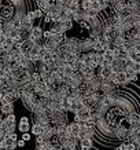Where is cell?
<instances>
[{
	"label": "cell",
	"instance_id": "1",
	"mask_svg": "<svg viewBox=\"0 0 140 150\" xmlns=\"http://www.w3.org/2000/svg\"><path fill=\"white\" fill-rule=\"evenodd\" d=\"M110 80L115 84V86H127L129 84L127 76H125V72H117V73H111L110 76Z\"/></svg>",
	"mask_w": 140,
	"mask_h": 150
},
{
	"label": "cell",
	"instance_id": "2",
	"mask_svg": "<svg viewBox=\"0 0 140 150\" xmlns=\"http://www.w3.org/2000/svg\"><path fill=\"white\" fill-rule=\"evenodd\" d=\"M59 28V30H61V33H66L68 30H70L73 28V21L72 19H62L59 23H56Z\"/></svg>",
	"mask_w": 140,
	"mask_h": 150
},
{
	"label": "cell",
	"instance_id": "3",
	"mask_svg": "<svg viewBox=\"0 0 140 150\" xmlns=\"http://www.w3.org/2000/svg\"><path fill=\"white\" fill-rule=\"evenodd\" d=\"M111 69H110V66H99L98 68V76H100L102 79H110V76H111Z\"/></svg>",
	"mask_w": 140,
	"mask_h": 150
},
{
	"label": "cell",
	"instance_id": "4",
	"mask_svg": "<svg viewBox=\"0 0 140 150\" xmlns=\"http://www.w3.org/2000/svg\"><path fill=\"white\" fill-rule=\"evenodd\" d=\"M78 147H80V150H91L94 147V139H89V138L81 139L78 142Z\"/></svg>",
	"mask_w": 140,
	"mask_h": 150
},
{
	"label": "cell",
	"instance_id": "5",
	"mask_svg": "<svg viewBox=\"0 0 140 150\" xmlns=\"http://www.w3.org/2000/svg\"><path fill=\"white\" fill-rule=\"evenodd\" d=\"M18 129L21 132H27L30 131V123H29V118L27 117H22L19 120V124H18Z\"/></svg>",
	"mask_w": 140,
	"mask_h": 150
},
{
	"label": "cell",
	"instance_id": "6",
	"mask_svg": "<svg viewBox=\"0 0 140 150\" xmlns=\"http://www.w3.org/2000/svg\"><path fill=\"white\" fill-rule=\"evenodd\" d=\"M0 113L3 116H7V114H13L14 113V103L10 102V103H4V105H0Z\"/></svg>",
	"mask_w": 140,
	"mask_h": 150
},
{
	"label": "cell",
	"instance_id": "7",
	"mask_svg": "<svg viewBox=\"0 0 140 150\" xmlns=\"http://www.w3.org/2000/svg\"><path fill=\"white\" fill-rule=\"evenodd\" d=\"M124 72H125V76H127V79H128V81L129 83L136 81L137 77H139V74H137V73H136L133 69H131V68H127Z\"/></svg>",
	"mask_w": 140,
	"mask_h": 150
},
{
	"label": "cell",
	"instance_id": "8",
	"mask_svg": "<svg viewBox=\"0 0 140 150\" xmlns=\"http://www.w3.org/2000/svg\"><path fill=\"white\" fill-rule=\"evenodd\" d=\"M30 131H32V134L34 135V137H39V135H41L43 134V127L41 125H39V124H34L33 127H30Z\"/></svg>",
	"mask_w": 140,
	"mask_h": 150
},
{
	"label": "cell",
	"instance_id": "9",
	"mask_svg": "<svg viewBox=\"0 0 140 150\" xmlns=\"http://www.w3.org/2000/svg\"><path fill=\"white\" fill-rule=\"evenodd\" d=\"M92 1H94V0H81V1H80V8L91 10L92 8Z\"/></svg>",
	"mask_w": 140,
	"mask_h": 150
},
{
	"label": "cell",
	"instance_id": "10",
	"mask_svg": "<svg viewBox=\"0 0 140 150\" xmlns=\"http://www.w3.org/2000/svg\"><path fill=\"white\" fill-rule=\"evenodd\" d=\"M96 3H98V6H99V8L100 11H103V10L108 8V3H107V0H96Z\"/></svg>",
	"mask_w": 140,
	"mask_h": 150
},
{
	"label": "cell",
	"instance_id": "11",
	"mask_svg": "<svg viewBox=\"0 0 140 150\" xmlns=\"http://www.w3.org/2000/svg\"><path fill=\"white\" fill-rule=\"evenodd\" d=\"M26 18L29 19V21H36V17H34V13H33V10H29V11H26Z\"/></svg>",
	"mask_w": 140,
	"mask_h": 150
},
{
	"label": "cell",
	"instance_id": "12",
	"mask_svg": "<svg viewBox=\"0 0 140 150\" xmlns=\"http://www.w3.org/2000/svg\"><path fill=\"white\" fill-rule=\"evenodd\" d=\"M124 147H125V150H136V146L132 142H128V141L124 143Z\"/></svg>",
	"mask_w": 140,
	"mask_h": 150
},
{
	"label": "cell",
	"instance_id": "13",
	"mask_svg": "<svg viewBox=\"0 0 140 150\" xmlns=\"http://www.w3.org/2000/svg\"><path fill=\"white\" fill-rule=\"evenodd\" d=\"M44 142H47V141H45L44 138H43V135H39V137H36V146L43 145Z\"/></svg>",
	"mask_w": 140,
	"mask_h": 150
},
{
	"label": "cell",
	"instance_id": "14",
	"mask_svg": "<svg viewBox=\"0 0 140 150\" xmlns=\"http://www.w3.org/2000/svg\"><path fill=\"white\" fill-rule=\"evenodd\" d=\"M33 13H34V17H36V19L37 18H41L44 14H43V11H41L40 8H37V10H33Z\"/></svg>",
	"mask_w": 140,
	"mask_h": 150
},
{
	"label": "cell",
	"instance_id": "15",
	"mask_svg": "<svg viewBox=\"0 0 140 150\" xmlns=\"http://www.w3.org/2000/svg\"><path fill=\"white\" fill-rule=\"evenodd\" d=\"M30 138H32V137H30V134H29V132H23V134H22V139L25 142H29V141H30Z\"/></svg>",
	"mask_w": 140,
	"mask_h": 150
},
{
	"label": "cell",
	"instance_id": "16",
	"mask_svg": "<svg viewBox=\"0 0 140 150\" xmlns=\"http://www.w3.org/2000/svg\"><path fill=\"white\" fill-rule=\"evenodd\" d=\"M25 145H26V142L23 141L22 138H21V139H18V141H17V147H25Z\"/></svg>",
	"mask_w": 140,
	"mask_h": 150
},
{
	"label": "cell",
	"instance_id": "17",
	"mask_svg": "<svg viewBox=\"0 0 140 150\" xmlns=\"http://www.w3.org/2000/svg\"><path fill=\"white\" fill-rule=\"evenodd\" d=\"M45 22H47V23H52V14H51V13L45 14Z\"/></svg>",
	"mask_w": 140,
	"mask_h": 150
},
{
	"label": "cell",
	"instance_id": "18",
	"mask_svg": "<svg viewBox=\"0 0 140 150\" xmlns=\"http://www.w3.org/2000/svg\"><path fill=\"white\" fill-rule=\"evenodd\" d=\"M10 138H11V139H13L14 142L18 141V137H17V134H15V132H14V134H11V135H10Z\"/></svg>",
	"mask_w": 140,
	"mask_h": 150
},
{
	"label": "cell",
	"instance_id": "19",
	"mask_svg": "<svg viewBox=\"0 0 140 150\" xmlns=\"http://www.w3.org/2000/svg\"><path fill=\"white\" fill-rule=\"evenodd\" d=\"M139 123H140V113H139Z\"/></svg>",
	"mask_w": 140,
	"mask_h": 150
},
{
	"label": "cell",
	"instance_id": "20",
	"mask_svg": "<svg viewBox=\"0 0 140 150\" xmlns=\"http://www.w3.org/2000/svg\"><path fill=\"white\" fill-rule=\"evenodd\" d=\"M107 3H108V0H107ZM108 4H110V3H108Z\"/></svg>",
	"mask_w": 140,
	"mask_h": 150
},
{
	"label": "cell",
	"instance_id": "21",
	"mask_svg": "<svg viewBox=\"0 0 140 150\" xmlns=\"http://www.w3.org/2000/svg\"><path fill=\"white\" fill-rule=\"evenodd\" d=\"M139 76H140V72H139Z\"/></svg>",
	"mask_w": 140,
	"mask_h": 150
},
{
	"label": "cell",
	"instance_id": "22",
	"mask_svg": "<svg viewBox=\"0 0 140 150\" xmlns=\"http://www.w3.org/2000/svg\"><path fill=\"white\" fill-rule=\"evenodd\" d=\"M139 64H140V62H139Z\"/></svg>",
	"mask_w": 140,
	"mask_h": 150
}]
</instances>
